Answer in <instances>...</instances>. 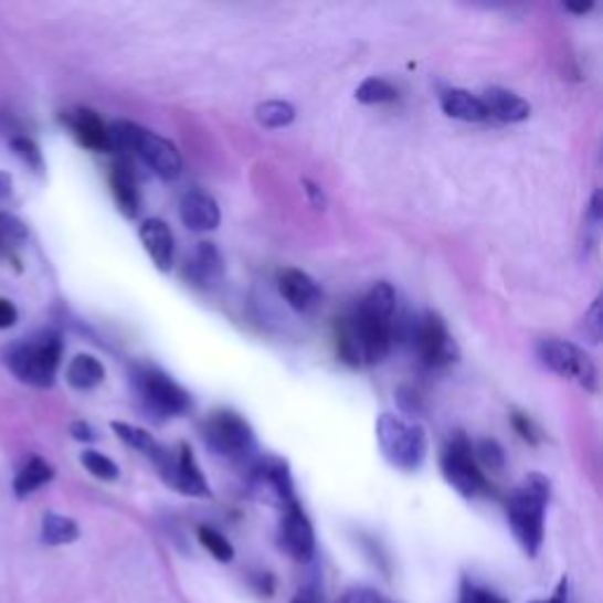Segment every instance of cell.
Masks as SVG:
<instances>
[{
	"label": "cell",
	"mask_w": 603,
	"mask_h": 603,
	"mask_svg": "<svg viewBox=\"0 0 603 603\" xmlns=\"http://www.w3.org/2000/svg\"><path fill=\"white\" fill-rule=\"evenodd\" d=\"M112 151L120 156V161H137L145 163L154 174L170 182L182 174V156L174 145L161 135H156L147 128L137 126L130 120H118L109 128Z\"/></svg>",
	"instance_id": "obj_1"
},
{
	"label": "cell",
	"mask_w": 603,
	"mask_h": 603,
	"mask_svg": "<svg viewBox=\"0 0 603 603\" xmlns=\"http://www.w3.org/2000/svg\"><path fill=\"white\" fill-rule=\"evenodd\" d=\"M549 493H552V486L542 474H528L507 500V523L511 536L517 538L519 547L530 559L540 554L544 542V509L549 505Z\"/></svg>",
	"instance_id": "obj_2"
},
{
	"label": "cell",
	"mask_w": 603,
	"mask_h": 603,
	"mask_svg": "<svg viewBox=\"0 0 603 603\" xmlns=\"http://www.w3.org/2000/svg\"><path fill=\"white\" fill-rule=\"evenodd\" d=\"M392 349V321L363 311L361 307L337 324V353L347 366H375Z\"/></svg>",
	"instance_id": "obj_3"
},
{
	"label": "cell",
	"mask_w": 603,
	"mask_h": 603,
	"mask_svg": "<svg viewBox=\"0 0 603 603\" xmlns=\"http://www.w3.org/2000/svg\"><path fill=\"white\" fill-rule=\"evenodd\" d=\"M64 340L55 330H45L31 340L17 342L8 351V366L12 375L35 389H47L55 384L57 370L62 363Z\"/></svg>",
	"instance_id": "obj_4"
},
{
	"label": "cell",
	"mask_w": 603,
	"mask_h": 603,
	"mask_svg": "<svg viewBox=\"0 0 603 603\" xmlns=\"http://www.w3.org/2000/svg\"><path fill=\"white\" fill-rule=\"evenodd\" d=\"M380 451L387 463L401 472H417L427 457V434L420 424H408L396 415H380L375 424Z\"/></svg>",
	"instance_id": "obj_5"
},
{
	"label": "cell",
	"mask_w": 603,
	"mask_h": 603,
	"mask_svg": "<svg viewBox=\"0 0 603 603\" xmlns=\"http://www.w3.org/2000/svg\"><path fill=\"white\" fill-rule=\"evenodd\" d=\"M205 446L229 459H245L255 453V434L239 413L215 411L201 424Z\"/></svg>",
	"instance_id": "obj_6"
},
{
	"label": "cell",
	"mask_w": 603,
	"mask_h": 603,
	"mask_svg": "<svg viewBox=\"0 0 603 603\" xmlns=\"http://www.w3.org/2000/svg\"><path fill=\"white\" fill-rule=\"evenodd\" d=\"M135 392L145 411L158 417H174L189 411L191 399L184 389L158 368H141L135 372Z\"/></svg>",
	"instance_id": "obj_7"
},
{
	"label": "cell",
	"mask_w": 603,
	"mask_h": 603,
	"mask_svg": "<svg viewBox=\"0 0 603 603\" xmlns=\"http://www.w3.org/2000/svg\"><path fill=\"white\" fill-rule=\"evenodd\" d=\"M441 472H443V478H446V482L467 500L478 498V495H484L488 490L486 476L474 459L472 443L463 434L453 436L446 443V448H443Z\"/></svg>",
	"instance_id": "obj_8"
},
{
	"label": "cell",
	"mask_w": 603,
	"mask_h": 603,
	"mask_svg": "<svg viewBox=\"0 0 603 603\" xmlns=\"http://www.w3.org/2000/svg\"><path fill=\"white\" fill-rule=\"evenodd\" d=\"M405 342L413 345L422 363L430 368H443L457 361V345L451 337L446 324H443V318L434 311L413 318Z\"/></svg>",
	"instance_id": "obj_9"
},
{
	"label": "cell",
	"mask_w": 603,
	"mask_h": 603,
	"mask_svg": "<svg viewBox=\"0 0 603 603\" xmlns=\"http://www.w3.org/2000/svg\"><path fill=\"white\" fill-rule=\"evenodd\" d=\"M151 463L156 465L163 482L174 490H180L182 495H191V498H210V486L187 443H182L180 453L163 448Z\"/></svg>",
	"instance_id": "obj_10"
},
{
	"label": "cell",
	"mask_w": 603,
	"mask_h": 603,
	"mask_svg": "<svg viewBox=\"0 0 603 603\" xmlns=\"http://www.w3.org/2000/svg\"><path fill=\"white\" fill-rule=\"evenodd\" d=\"M251 493L260 503L278 507L281 511L297 505L295 486L288 465L278 457H260L251 467Z\"/></svg>",
	"instance_id": "obj_11"
},
{
	"label": "cell",
	"mask_w": 603,
	"mask_h": 603,
	"mask_svg": "<svg viewBox=\"0 0 603 603\" xmlns=\"http://www.w3.org/2000/svg\"><path fill=\"white\" fill-rule=\"evenodd\" d=\"M538 359L559 375L578 380L588 392H596V368L588 353L575 345L563 340H542L538 345Z\"/></svg>",
	"instance_id": "obj_12"
},
{
	"label": "cell",
	"mask_w": 603,
	"mask_h": 603,
	"mask_svg": "<svg viewBox=\"0 0 603 603\" xmlns=\"http://www.w3.org/2000/svg\"><path fill=\"white\" fill-rule=\"evenodd\" d=\"M278 547L286 552L293 561L307 563L311 561L316 552V536L314 526L305 509L297 505L283 509V517L278 523Z\"/></svg>",
	"instance_id": "obj_13"
},
{
	"label": "cell",
	"mask_w": 603,
	"mask_h": 603,
	"mask_svg": "<svg viewBox=\"0 0 603 603\" xmlns=\"http://www.w3.org/2000/svg\"><path fill=\"white\" fill-rule=\"evenodd\" d=\"M64 123L68 126L71 135L78 139V145L97 151V154H106L112 151V137H109V128L104 126V120L93 112V109H74L64 116Z\"/></svg>",
	"instance_id": "obj_14"
},
{
	"label": "cell",
	"mask_w": 603,
	"mask_h": 603,
	"mask_svg": "<svg viewBox=\"0 0 603 603\" xmlns=\"http://www.w3.org/2000/svg\"><path fill=\"white\" fill-rule=\"evenodd\" d=\"M278 293L295 311H311L321 302L318 283L299 269H286L278 276Z\"/></svg>",
	"instance_id": "obj_15"
},
{
	"label": "cell",
	"mask_w": 603,
	"mask_h": 603,
	"mask_svg": "<svg viewBox=\"0 0 603 603\" xmlns=\"http://www.w3.org/2000/svg\"><path fill=\"white\" fill-rule=\"evenodd\" d=\"M180 218L191 232H212L220 226V205L210 193L193 189L182 197Z\"/></svg>",
	"instance_id": "obj_16"
},
{
	"label": "cell",
	"mask_w": 603,
	"mask_h": 603,
	"mask_svg": "<svg viewBox=\"0 0 603 603\" xmlns=\"http://www.w3.org/2000/svg\"><path fill=\"white\" fill-rule=\"evenodd\" d=\"M139 241L158 272H170L174 262V239L163 220H147L139 226Z\"/></svg>",
	"instance_id": "obj_17"
},
{
	"label": "cell",
	"mask_w": 603,
	"mask_h": 603,
	"mask_svg": "<svg viewBox=\"0 0 603 603\" xmlns=\"http://www.w3.org/2000/svg\"><path fill=\"white\" fill-rule=\"evenodd\" d=\"M222 272L224 267H222L220 251L212 243H199L197 253L191 255V260H187V267H184L187 278L199 288L215 286V283H220L222 278Z\"/></svg>",
	"instance_id": "obj_18"
},
{
	"label": "cell",
	"mask_w": 603,
	"mask_h": 603,
	"mask_svg": "<svg viewBox=\"0 0 603 603\" xmlns=\"http://www.w3.org/2000/svg\"><path fill=\"white\" fill-rule=\"evenodd\" d=\"M482 102L486 106V114L503 123H519L530 116V104L511 91H505V87H488Z\"/></svg>",
	"instance_id": "obj_19"
},
{
	"label": "cell",
	"mask_w": 603,
	"mask_h": 603,
	"mask_svg": "<svg viewBox=\"0 0 603 603\" xmlns=\"http://www.w3.org/2000/svg\"><path fill=\"white\" fill-rule=\"evenodd\" d=\"M109 182H112V193H114L118 210L126 218H137V212H139V189H137L133 166L128 161H118L112 168Z\"/></svg>",
	"instance_id": "obj_20"
},
{
	"label": "cell",
	"mask_w": 603,
	"mask_h": 603,
	"mask_svg": "<svg viewBox=\"0 0 603 603\" xmlns=\"http://www.w3.org/2000/svg\"><path fill=\"white\" fill-rule=\"evenodd\" d=\"M52 478H55V467H52L47 459L33 455L31 459H27V465L17 472L14 482H12V490L20 500L29 498L35 490H41L43 486H47Z\"/></svg>",
	"instance_id": "obj_21"
},
{
	"label": "cell",
	"mask_w": 603,
	"mask_h": 603,
	"mask_svg": "<svg viewBox=\"0 0 603 603\" xmlns=\"http://www.w3.org/2000/svg\"><path fill=\"white\" fill-rule=\"evenodd\" d=\"M106 378V370L99 359L91 357V353H78L66 366V382L78 389V392H91V389L99 387Z\"/></svg>",
	"instance_id": "obj_22"
},
{
	"label": "cell",
	"mask_w": 603,
	"mask_h": 603,
	"mask_svg": "<svg viewBox=\"0 0 603 603\" xmlns=\"http://www.w3.org/2000/svg\"><path fill=\"white\" fill-rule=\"evenodd\" d=\"M441 109L446 116L457 118V120H469V123H478L486 120V106L482 102V97H476L467 91H448L443 93L441 97Z\"/></svg>",
	"instance_id": "obj_23"
},
{
	"label": "cell",
	"mask_w": 603,
	"mask_h": 603,
	"mask_svg": "<svg viewBox=\"0 0 603 603\" xmlns=\"http://www.w3.org/2000/svg\"><path fill=\"white\" fill-rule=\"evenodd\" d=\"M81 538V528L74 519L64 517L57 511H45L41 521V540L47 547H62L71 544Z\"/></svg>",
	"instance_id": "obj_24"
},
{
	"label": "cell",
	"mask_w": 603,
	"mask_h": 603,
	"mask_svg": "<svg viewBox=\"0 0 603 603\" xmlns=\"http://www.w3.org/2000/svg\"><path fill=\"white\" fill-rule=\"evenodd\" d=\"M27 239H29L27 224L17 215H12V212L0 210V251L20 264L17 251H20V247L27 243Z\"/></svg>",
	"instance_id": "obj_25"
},
{
	"label": "cell",
	"mask_w": 603,
	"mask_h": 603,
	"mask_svg": "<svg viewBox=\"0 0 603 603\" xmlns=\"http://www.w3.org/2000/svg\"><path fill=\"white\" fill-rule=\"evenodd\" d=\"M361 309L382 318V321H394V311H396V293L389 283H375L370 288V293L363 297Z\"/></svg>",
	"instance_id": "obj_26"
},
{
	"label": "cell",
	"mask_w": 603,
	"mask_h": 603,
	"mask_svg": "<svg viewBox=\"0 0 603 603\" xmlns=\"http://www.w3.org/2000/svg\"><path fill=\"white\" fill-rule=\"evenodd\" d=\"M112 430L116 432V436L126 443V446L139 451L141 455H147L149 459H154L158 453L163 451L161 443H158L147 430L135 427V424L128 422H112Z\"/></svg>",
	"instance_id": "obj_27"
},
{
	"label": "cell",
	"mask_w": 603,
	"mask_h": 603,
	"mask_svg": "<svg viewBox=\"0 0 603 603\" xmlns=\"http://www.w3.org/2000/svg\"><path fill=\"white\" fill-rule=\"evenodd\" d=\"M10 149L14 151V156L20 158V161L33 170L35 174H43L45 172V158H43V151L41 147L35 145V141L27 135H14L10 137Z\"/></svg>",
	"instance_id": "obj_28"
},
{
	"label": "cell",
	"mask_w": 603,
	"mask_h": 603,
	"mask_svg": "<svg viewBox=\"0 0 603 603\" xmlns=\"http://www.w3.org/2000/svg\"><path fill=\"white\" fill-rule=\"evenodd\" d=\"M257 120L264 128H286L295 120V109L288 102H264L255 109Z\"/></svg>",
	"instance_id": "obj_29"
},
{
	"label": "cell",
	"mask_w": 603,
	"mask_h": 603,
	"mask_svg": "<svg viewBox=\"0 0 603 603\" xmlns=\"http://www.w3.org/2000/svg\"><path fill=\"white\" fill-rule=\"evenodd\" d=\"M399 97L396 87L392 83H387L384 78H368L357 87V99L361 104H384V102H394Z\"/></svg>",
	"instance_id": "obj_30"
},
{
	"label": "cell",
	"mask_w": 603,
	"mask_h": 603,
	"mask_svg": "<svg viewBox=\"0 0 603 603\" xmlns=\"http://www.w3.org/2000/svg\"><path fill=\"white\" fill-rule=\"evenodd\" d=\"M81 465L91 472L99 482H116L118 478V465L114 463L112 457H106L97 451H83L81 453Z\"/></svg>",
	"instance_id": "obj_31"
},
{
	"label": "cell",
	"mask_w": 603,
	"mask_h": 603,
	"mask_svg": "<svg viewBox=\"0 0 603 603\" xmlns=\"http://www.w3.org/2000/svg\"><path fill=\"white\" fill-rule=\"evenodd\" d=\"M199 540L218 561H222V563L234 561V547L220 533V530L210 528V526H201L199 528Z\"/></svg>",
	"instance_id": "obj_32"
},
{
	"label": "cell",
	"mask_w": 603,
	"mask_h": 603,
	"mask_svg": "<svg viewBox=\"0 0 603 603\" xmlns=\"http://www.w3.org/2000/svg\"><path fill=\"white\" fill-rule=\"evenodd\" d=\"M474 459H476V465H484L490 472H503L507 465L505 448L495 438L478 441V446L474 451Z\"/></svg>",
	"instance_id": "obj_33"
},
{
	"label": "cell",
	"mask_w": 603,
	"mask_h": 603,
	"mask_svg": "<svg viewBox=\"0 0 603 603\" xmlns=\"http://www.w3.org/2000/svg\"><path fill=\"white\" fill-rule=\"evenodd\" d=\"M459 603H509L507 599L498 596L490 590L478 588L472 580H463V590H459Z\"/></svg>",
	"instance_id": "obj_34"
},
{
	"label": "cell",
	"mask_w": 603,
	"mask_h": 603,
	"mask_svg": "<svg viewBox=\"0 0 603 603\" xmlns=\"http://www.w3.org/2000/svg\"><path fill=\"white\" fill-rule=\"evenodd\" d=\"M582 332L590 337V342L596 345L601 340V299H594V305L582 318Z\"/></svg>",
	"instance_id": "obj_35"
},
{
	"label": "cell",
	"mask_w": 603,
	"mask_h": 603,
	"mask_svg": "<svg viewBox=\"0 0 603 603\" xmlns=\"http://www.w3.org/2000/svg\"><path fill=\"white\" fill-rule=\"evenodd\" d=\"M396 401H399V408L405 413V415H420L422 413V399L420 394L415 392V389L411 387H401L396 392Z\"/></svg>",
	"instance_id": "obj_36"
},
{
	"label": "cell",
	"mask_w": 603,
	"mask_h": 603,
	"mask_svg": "<svg viewBox=\"0 0 603 603\" xmlns=\"http://www.w3.org/2000/svg\"><path fill=\"white\" fill-rule=\"evenodd\" d=\"M337 603H384V599L370 588H353L337 599Z\"/></svg>",
	"instance_id": "obj_37"
},
{
	"label": "cell",
	"mask_w": 603,
	"mask_h": 603,
	"mask_svg": "<svg viewBox=\"0 0 603 603\" xmlns=\"http://www.w3.org/2000/svg\"><path fill=\"white\" fill-rule=\"evenodd\" d=\"M511 424H514V430H517V432L521 434V438H526L528 443H533V446L540 441V432H538L536 424L528 420V415L514 413V415H511Z\"/></svg>",
	"instance_id": "obj_38"
},
{
	"label": "cell",
	"mask_w": 603,
	"mask_h": 603,
	"mask_svg": "<svg viewBox=\"0 0 603 603\" xmlns=\"http://www.w3.org/2000/svg\"><path fill=\"white\" fill-rule=\"evenodd\" d=\"M20 321V309L12 299L0 297V330H10Z\"/></svg>",
	"instance_id": "obj_39"
},
{
	"label": "cell",
	"mask_w": 603,
	"mask_h": 603,
	"mask_svg": "<svg viewBox=\"0 0 603 603\" xmlns=\"http://www.w3.org/2000/svg\"><path fill=\"white\" fill-rule=\"evenodd\" d=\"M68 434L74 436L76 441L81 443H93L97 438V432L91 427V424H87L85 420H76V422H71L68 424Z\"/></svg>",
	"instance_id": "obj_40"
},
{
	"label": "cell",
	"mask_w": 603,
	"mask_h": 603,
	"mask_svg": "<svg viewBox=\"0 0 603 603\" xmlns=\"http://www.w3.org/2000/svg\"><path fill=\"white\" fill-rule=\"evenodd\" d=\"M302 187H305L307 197H309V201H311L314 208H318V210H324V208H326L328 201H326V193L321 191V187L314 184V182H309V180H302Z\"/></svg>",
	"instance_id": "obj_41"
},
{
	"label": "cell",
	"mask_w": 603,
	"mask_h": 603,
	"mask_svg": "<svg viewBox=\"0 0 603 603\" xmlns=\"http://www.w3.org/2000/svg\"><path fill=\"white\" fill-rule=\"evenodd\" d=\"M290 603H324L321 592H318L316 584H307V588H302Z\"/></svg>",
	"instance_id": "obj_42"
},
{
	"label": "cell",
	"mask_w": 603,
	"mask_h": 603,
	"mask_svg": "<svg viewBox=\"0 0 603 603\" xmlns=\"http://www.w3.org/2000/svg\"><path fill=\"white\" fill-rule=\"evenodd\" d=\"M569 601H571V582H569V578H561V582L557 584V590H554L552 599L533 601V603H569Z\"/></svg>",
	"instance_id": "obj_43"
},
{
	"label": "cell",
	"mask_w": 603,
	"mask_h": 603,
	"mask_svg": "<svg viewBox=\"0 0 603 603\" xmlns=\"http://www.w3.org/2000/svg\"><path fill=\"white\" fill-rule=\"evenodd\" d=\"M253 584H255L257 594H262V596H272L274 594V578L269 573H257L253 578Z\"/></svg>",
	"instance_id": "obj_44"
},
{
	"label": "cell",
	"mask_w": 603,
	"mask_h": 603,
	"mask_svg": "<svg viewBox=\"0 0 603 603\" xmlns=\"http://www.w3.org/2000/svg\"><path fill=\"white\" fill-rule=\"evenodd\" d=\"M12 199V174L0 170V203H6Z\"/></svg>",
	"instance_id": "obj_45"
},
{
	"label": "cell",
	"mask_w": 603,
	"mask_h": 603,
	"mask_svg": "<svg viewBox=\"0 0 603 603\" xmlns=\"http://www.w3.org/2000/svg\"><path fill=\"white\" fill-rule=\"evenodd\" d=\"M590 220L594 224L601 222V191H594V197H592V203H590Z\"/></svg>",
	"instance_id": "obj_46"
},
{
	"label": "cell",
	"mask_w": 603,
	"mask_h": 603,
	"mask_svg": "<svg viewBox=\"0 0 603 603\" xmlns=\"http://www.w3.org/2000/svg\"><path fill=\"white\" fill-rule=\"evenodd\" d=\"M594 8V3H584V6H575V3H565V10L569 12H575V14H584L590 12Z\"/></svg>",
	"instance_id": "obj_47"
}]
</instances>
